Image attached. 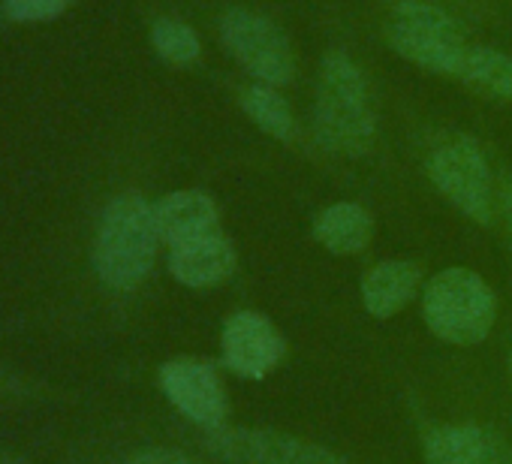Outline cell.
<instances>
[{"instance_id":"cell-11","label":"cell","mask_w":512,"mask_h":464,"mask_svg":"<svg viewBox=\"0 0 512 464\" xmlns=\"http://www.w3.org/2000/svg\"><path fill=\"white\" fill-rule=\"evenodd\" d=\"M217 205L205 190H175L154 202V220L160 242L169 248L217 232Z\"/></svg>"},{"instance_id":"cell-9","label":"cell","mask_w":512,"mask_h":464,"mask_svg":"<svg viewBox=\"0 0 512 464\" xmlns=\"http://www.w3.org/2000/svg\"><path fill=\"white\" fill-rule=\"evenodd\" d=\"M220 353L232 374L244 380H263L281 365L287 341L269 317L256 311H235L223 323Z\"/></svg>"},{"instance_id":"cell-20","label":"cell","mask_w":512,"mask_h":464,"mask_svg":"<svg viewBox=\"0 0 512 464\" xmlns=\"http://www.w3.org/2000/svg\"><path fill=\"white\" fill-rule=\"evenodd\" d=\"M500 211H503V223H506V239L512 248V175H506L500 184Z\"/></svg>"},{"instance_id":"cell-10","label":"cell","mask_w":512,"mask_h":464,"mask_svg":"<svg viewBox=\"0 0 512 464\" xmlns=\"http://www.w3.org/2000/svg\"><path fill=\"white\" fill-rule=\"evenodd\" d=\"M169 272L181 287L190 290L217 287L235 272V248L220 232H208V236L172 248Z\"/></svg>"},{"instance_id":"cell-6","label":"cell","mask_w":512,"mask_h":464,"mask_svg":"<svg viewBox=\"0 0 512 464\" xmlns=\"http://www.w3.org/2000/svg\"><path fill=\"white\" fill-rule=\"evenodd\" d=\"M428 178L464 217L482 226L491 223V169L482 148L470 136H452L440 142L428 157Z\"/></svg>"},{"instance_id":"cell-19","label":"cell","mask_w":512,"mask_h":464,"mask_svg":"<svg viewBox=\"0 0 512 464\" xmlns=\"http://www.w3.org/2000/svg\"><path fill=\"white\" fill-rule=\"evenodd\" d=\"M127 464H202V461H196L193 455L178 452V449L154 446V449H142V452H136Z\"/></svg>"},{"instance_id":"cell-22","label":"cell","mask_w":512,"mask_h":464,"mask_svg":"<svg viewBox=\"0 0 512 464\" xmlns=\"http://www.w3.org/2000/svg\"><path fill=\"white\" fill-rule=\"evenodd\" d=\"M0 464H22V461H16V458H7V455H0Z\"/></svg>"},{"instance_id":"cell-4","label":"cell","mask_w":512,"mask_h":464,"mask_svg":"<svg viewBox=\"0 0 512 464\" xmlns=\"http://www.w3.org/2000/svg\"><path fill=\"white\" fill-rule=\"evenodd\" d=\"M389 43L404 61L443 76H461L470 49L461 25L434 0H398L392 10Z\"/></svg>"},{"instance_id":"cell-3","label":"cell","mask_w":512,"mask_h":464,"mask_svg":"<svg viewBox=\"0 0 512 464\" xmlns=\"http://www.w3.org/2000/svg\"><path fill=\"white\" fill-rule=\"evenodd\" d=\"M422 317L440 341L473 347L494 329L497 299L482 275L470 269H446L425 284Z\"/></svg>"},{"instance_id":"cell-23","label":"cell","mask_w":512,"mask_h":464,"mask_svg":"<svg viewBox=\"0 0 512 464\" xmlns=\"http://www.w3.org/2000/svg\"><path fill=\"white\" fill-rule=\"evenodd\" d=\"M506 365H509V380H512V350H509V359H506Z\"/></svg>"},{"instance_id":"cell-16","label":"cell","mask_w":512,"mask_h":464,"mask_svg":"<svg viewBox=\"0 0 512 464\" xmlns=\"http://www.w3.org/2000/svg\"><path fill=\"white\" fill-rule=\"evenodd\" d=\"M461 79L476 85L479 91H488L512 103V58L497 49L470 46L461 67Z\"/></svg>"},{"instance_id":"cell-5","label":"cell","mask_w":512,"mask_h":464,"mask_svg":"<svg viewBox=\"0 0 512 464\" xmlns=\"http://www.w3.org/2000/svg\"><path fill=\"white\" fill-rule=\"evenodd\" d=\"M220 37L229 55L263 85L281 88L296 76V58L287 34L266 16L253 10H226L220 19Z\"/></svg>"},{"instance_id":"cell-17","label":"cell","mask_w":512,"mask_h":464,"mask_svg":"<svg viewBox=\"0 0 512 464\" xmlns=\"http://www.w3.org/2000/svg\"><path fill=\"white\" fill-rule=\"evenodd\" d=\"M151 46L172 67H187L202 52L196 31L181 19H157L151 28Z\"/></svg>"},{"instance_id":"cell-1","label":"cell","mask_w":512,"mask_h":464,"mask_svg":"<svg viewBox=\"0 0 512 464\" xmlns=\"http://www.w3.org/2000/svg\"><path fill=\"white\" fill-rule=\"evenodd\" d=\"M317 142L341 157H362L377 136V115L362 70L347 52H329L320 67L314 103Z\"/></svg>"},{"instance_id":"cell-18","label":"cell","mask_w":512,"mask_h":464,"mask_svg":"<svg viewBox=\"0 0 512 464\" xmlns=\"http://www.w3.org/2000/svg\"><path fill=\"white\" fill-rule=\"evenodd\" d=\"M4 4V16L19 25H40L61 19L76 0H0Z\"/></svg>"},{"instance_id":"cell-21","label":"cell","mask_w":512,"mask_h":464,"mask_svg":"<svg viewBox=\"0 0 512 464\" xmlns=\"http://www.w3.org/2000/svg\"><path fill=\"white\" fill-rule=\"evenodd\" d=\"M491 464H512V458L506 455V449H500V452H497V458H494Z\"/></svg>"},{"instance_id":"cell-15","label":"cell","mask_w":512,"mask_h":464,"mask_svg":"<svg viewBox=\"0 0 512 464\" xmlns=\"http://www.w3.org/2000/svg\"><path fill=\"white\" fill-rule=\"evenodd\" d=\"M241 106L253 118L256 127L275 136L278 142H290L296 136V121H293L290 103L284 100V94L278 88L256 82L241 94Z\"/></svg>"},{"instance_id":"cell-8","label":"cell","mask_w":512,"mask_h":464,"mask_svg":"<svg viewBox=\"0 0 512 464\" xmlns=\"http://www.w3.org/2000/svg\"><path fill=\"white\" fill-rule=\"evenodd\" d=\"M160 389L172 401V407L193 425H202L208 431L223 428L229 404L214 365L187 356L172 359L160 368Z\"/></svg>"},{"instance_id":"cell-7","label":"cell","mask_w":512,"mask_h":464,"mask_svg":"<svg viewBox=\"0 0 512 464\" xmlns=\"http://www.w3.org/2000/svg\"><path fill=\"white\" fill-rule=\"evenodd\" d=\"M205 443L226 464H347L329 446L266 428H217Z\"/></svg>"},{"instance_id":"cell-13","label":"cell","mask_w":512,"mask_h":464,"mask_svg":"<svg viewBox=\"0 0 512 464\" xmlns=\"http://www.w3.org/2000/svg\"><path fill=\"white\" fill-rule=\"evenodd\" d=\"M503 443L482 425H440L425 437V464H491Z\"/></svg>"},{"instance_id":"cell-2","label":"cell","mask_w":512,"mask_h":464,"mask_svg":"<svg viewBox=\"0 0 512 464\" xmlns=\"http://www.w3.org/2000/svg\"><path fill=\"white\" fill-rule=\"evenodd\" d=\"M160 232L154 220V205L142 193L115 196L97 226L94 239V269L109 290H136L154 269Z\"/></svg>"},{"instance_id":"cell-14","label":"cell","mask_w":512,"mask_h":464,"mask_svg":"<svg viewBox=\"0 0 512 464\" xmlns=\"http://www.w3.org/2000/svg\"><path fill=\"white\" fill-rule=\"evenodd\" d=\"M314 236L326 251L338 257H350L371 245L374 217L359 202H332L329 208L320 211L314 223Z\"/></svg>"},{"instance_id":"cell-12","label":"cell","mask_w":512,"mask_h":464,"mask_svg":"<svg viewBox=\"0 0 512 464\" xmlns=\"http://www.w3.org/2000/svg\"><path fill=\"white\" fill-rule=\"evenodd\" d=\"M419 284H422V272L410 260L377 263L362 278V305H365V311L371 317L389 320V317H395L398 311H404L410 305Z\"/></svg>"}]
</instances>
